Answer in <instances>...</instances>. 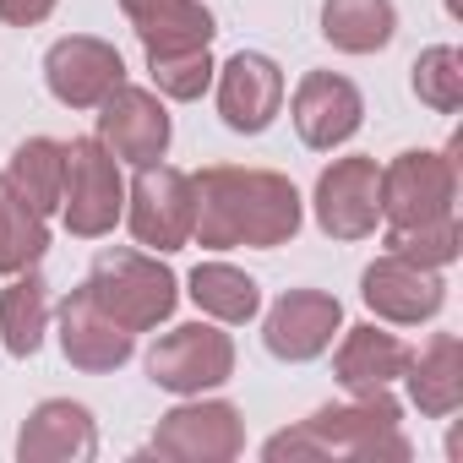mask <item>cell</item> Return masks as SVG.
<instances>
[{
    "label": "cell",
    "mask_w": 463,
    "mask_h": 463,
    "mask_svg": "<svg viewBox=\"0 0 463 463\" xmlns=\"http://www.w3.org/2000/svg\"><path fill=\"white\" fill-rule=\"evenodd\" d=\"M322 33L344 55H376L398 33V6L392 0H327L322 6Z\"/></svg>",
    "instance_id": "21"
},
{
    "label": "cell",
    "mask_w": 463,
    "mask_h": 463,
    "mask_svg": "<svg viewBox=\"0 0 463 463\" xmlns=\"http://www.w3.org/2000/svg\"><path fill=\"white\" fill-rule=\"evenodd\" d=\"M126 218H131V235L137 246L153 251H180L191 241V223H196V191L191 175L169 169V164H142L131 196H126Z\"/></svg>",
    "instance_id": "7"
},
{
    "label": "cell",
    "mask_w": 463,
    "mask_h": 463,
    "mask_svg": "<svg viewBox=\"0 0 463 463\" xmlns=\"http://www.w3.org/2000/svg\"><path fill=\"white\" fill-rule=\"evenodd\" d=\"M61 213L66 229L82 241H99L115 229V218L126 213V185H120V158L99 142V137H77L66 142V185H61Z\"/></svg>",
    "instance_id": "4"
},
{
    "label": "cell",
    "mask_w": 463,
    "mask_h": 463,
    "mask_svg": "<svg viewBox=\"0 0 463 463\" xmlns=\"http://www.w3.org/2000/svg\"><path fill=\"white\" fill-rule=\"evenodd\" d=\"M44 327H50V284L28 268V273H17V284L6 295H0V338H6V349L17 360H28V354H39Z\"/></svg>",
    "instance_id": "24"
},
{
    "label": "cell",
    "mask_w": 463,
    "mask_h": 463,
    "mask_svg": "<svg viewBox=\"0 0 463 463\" xmlns=\"http://www.w3.org/2000/svg\"><path fill=\"white\" fill-rule=\"evenodd\" d=\"M55 12V0H0V23H12V28H33Z\"/></svg>",
    "instance_id": "29"
},
{
    "label": "cell",
    "mask_w": 463,
    "mask_h": 463,
    "mask_svg": "<svg viewBox=\"0 0 463 463\" xmlns=\"http://www.w3.org/2000/svg\"><path fill=\"white\" fill-rule=\"evenodd\" d=\"M387 251H398L420 268H447L458 257V223L436 218V223H414V229H387Z\"/></svg>",
    "instance_id": "28"
},
{
    "label": "cell",
    "mask_w": 463,
    "mask_h": 463,
    "mask_svg": "<svg viewBox=\"0 0 463 463\" xmlns=\"http://www.w3.org/2000/svg\"><path fill=\"white\" fill-rule=\"evenodd\" d=\"M273 463L284 458H354V463H403L414 447L398 430V403L382 392H354V403H333L317 409L311 420H300L295 430H279L262 447Z\"/></svg>",
    "instance_id": "2"
},
{
    "label": "cell",
    "mask_w": 463,
    "mask_h": 463,
    "mask_svg": "<svg viewBox=\"0 0 463 463\" xmlns=\"http://www.w3.org/2000/svg\"><path fill=\"white\" fill-rule=\"evenodd\" d=\"M360 295H365V306L382 322H398V327H420V322H430L447 306L441 268H420V262H409L398 251H387V257H376L365 268Z\"/></svg>",
    "instance_id": "11"
},
{
    "label": "cell",
    "mask_w": 463,
    "mask_h": 463,
    "mask_svg": "<svg viewBox=\"0 0 463 463\" xmlns=\"http://www.w3.org/2000/svg\"><path fill=\"white\" fill-rule=\"evenodd\" d=\"M382 218V169L376 158H333L317 180V223L333 241H365Z\"/></svg>",
    "instance_id": "9"
},
{
    "label": "cell",
    "mask_w": 463,
    "mask_h": 463,
    "mask_svg": "<svg viewBox=\"0 0 463 463\" xmlns=\"http://www.w3.org/2000/svg\"><path fill=\"white\" fill-rule=\"evenodd\" d=\"M93 452H99L93 414L71 398H44L17 430V458L23 463H88Z\"/></svg>",
    "instance_id": "16"
},
{
    "label": "cell",
    "mask_w": 463,
    "mask_h": 463,
    "mask_svg": "<svg viewBox=\"0 0 463 463\" xmlns=\"http://www.w3.org/2000/svg\"><path fill=\"white\" fill-rule=\"evenodd\" d=\"M414 93L420 104H430L436 115H458L463 109V55L452 44H430L414 61Z\"/></svg>",
    "instance_id": "26"
},
{
    "label": "cell",
    "mask_w": 463,
    "mask_h": 463,
    "mask_svg": "<svg viewBox=\"0 0 463 463\" xmlns=\"http://www.w3.org/2000/svg\"><path fill=\"white\" fill-rule=\"evenodd\" d=\"M338 327H344V306H338V295H327V289H289V295L268 311V322H262V344H268L273 360L306 365V360L327 354V344H333Z\"/></svg>",
    "instance_id": "13"
},
{
    "label": "cell",
    "mask_w": 463,
    "mask_h": 463,
    "mask_svg": "<svg viewBox=\"0 0 463 463\" xmlns=\"http://www.w3.org/2000/svg\"><path fill=\"white\" fill-rule=\"evenodd\" d=\"M191 300L196 311H207L213 322H251L262 311V289L251 273L229 268V262H202L191 273Z\"/></svg>",
    "instance_id": "25"
},
{
    "label": "cell",
    "mask_w": 463,
    "mask_h": 463,
    "mask_svg": "<svg viewBox=\"0 0 463 463\" xmlns=\"http://www.w3.org/2000/svg\"><path fill=\"white\" fill-rule=\"evenodd\" d=\"M82 289L126 333H153L158 322L175 317V300H180L175 273L158 257H142V251H104Z\"/></svg>",
    "instance_id": "3"
},
{
    "label": "cell",
    "mask_w": 463,
    "mask_h": 463,
    "mask_svg": "<svg viewBox=\"0 0 463 463\" xmlns=\"http://www.w3.org/2000/svg\"><path fill=\"white\" fill-rule=\"evenodd\" d=\"M44 82L50 93L66 104V109H99L120 82H126V61L115 44L104 39H88V33H71V39H55L50 55H44Z\"/></svg>",
    "instance_id": "10"
},
{
    "label": "cell",
    "mask_w": 463,
    "mask_h": 463,
    "mask_svg": "<svg viewBox=\"0 0 463 463\" xmlns=\"http://www.w3.org/2000/svg\"><path fill=\"white\" fill-rule=\"evenodd\" d=\"M169 137H175V126H169V109L158 104V93H147V88H115L104 104H99V142L120 158V164H158L164 153H169Z\"/></svg>",
    "instance_id": "12"
},
{
    "label": "cell",
    "mask_w": 463,
    "mask_h": 463,
    "mask_svg": "<svg viewBox=\"0 0 463 463\" xmlns=\"http://www.w3.org/2000/svg\"><path fill=\"white\" fill-rule=\"evenodd\" d=\"M191 191H196L191 241H202L207 251H235V246L273 251L300 235V191L289 185V175L213 164L191 175Z\"/></svg>",
    "instance_id": "1"
},
{
    "label": "cell",
    "mask_w": 463,
    "mask_h": 463,
    "mask_svg": "<svg viewBox=\"0 0 463 463\" xmlns=\"http://www.w3.org/2000/svg\"><path fill=\"white\" fill-rule=\"evenodd\" d=\"M6 180L17 196H28L44 218L61 207V185H66V142H55V137H28L17 153H12V164H6Z\"/></svg>",
    "instance_id": "23"
},
{
    "label": "cell",
    "mask_w": 463,
    "mask_h": 463,
    "mask_svg": "<svg viewBox=\"0 0 463 463\" xmlns=\"http://www.w3.org/2000/svg\"><path fill=\"white\" fill-rule=\"evenodd\" d=\"M147 71H153V82H158V93H164V99L191 104V99H202V93H207V82H213V55H207V50L147 55Z\"/></svg>",
    "instance_id": "27"
},
{
    "label": "cell",
    "mask_w": 463,
    "mask_h": 463,
    "mask_svg": "<svg viewBox=\"0 0 463 463\" xmlns=\"http://www.w3.org/2000/svg\"><path fill=\"white\" fill-rule=\"evenodd\" d=\"M365 120V99L349 77L338 71H306L295 88V131L306 147L333 153L338 142H349Z\"/></svg>",
    "instance_id": "15"
},
{
    "label": "cell",
    "mask_w": 463,
    "mask_h": 463,
    "mask_svg": "<svg viewBox=\"0 0 463 463\" xmlns=\"http://www.w3.org/2000/svg\"><path fill=\"white\" fill-rule=\"evenodd\" d=\"M246 447V425L235 403H180L158 420L153 430V458H175V463H229Z\"/></svg>",
    "instance_id": "8"
},
{
    "label": "cell",
    "mask_w": 463,
    "mask_h": 463,
    "mask_svg": "<svg viewBox=\"0 0 463 463\" xmlns=\"http://www.w3.org/2000/svg\"><path fill=\"white\" fill-rule=\"evenodd\" d=\"M403 365H409V344H398L376 322L349 327V338L333 354V371H338V382L349 392H382V387H392L403 376Z\"/></svg>",
    "instance_id": "19"
},
{
    "label": "cell",
    "mask_w": 463,
    "mask_h": 463,
    "mask_svg": "<svg viewBox=\"0 0 463 463\" xmlns=\"http://www.w3.org/2000/svg\"><path fill=\"white\" fill-rule=\"evenodd\" d=\"M61 349H66V360H71L77 371L104 376V371H120V365L131 360L137 333H126L120 322H109V317L88 300V289H71L66 306H61Z\"/></svg>",
    "instance_id": "17"
},
{
    "label": "cell",
    "mask_w": 463,
    "mask_h": 463,
    "mask_svg": "<svg viewBox=\"0 0 463 463\" xmlns=\"http://www.w3.org/2000/svg\"><path fill=\"white\" fill-rule=\"evenodd\" d=\"M279 104H284V71L268 55L241 50L218 66V115L229 131H246V137L268 131Z\"/></svg>",
    "instance_id": "14"
},
{
    "label": "cell",
    "mask_w": 463,
    "mask_h": 463,
    "mask_svg": "<svg viewBox=\"0 0 463 463\" xmlns=\"http://www.w3.org/2000/svg\"><path fill=\"white\" fill-rule=\"evenodd\" d=\"M147 376H153V387H164V392L202 398L207 387H223L229 376H235V344H229V333H218V327H207V322L169 327V333L147 349Z\"/></svg>",
    "instance_id": "5"
},
{
    "label": "cell",
    "mask_w": 463,
    "mask_h": 463,
    "mask_svg": "<svg viewBox=\"0 0 463 463\" xmlns=\"http://www.w3.org/2000/svg\"><path fill=\"white\" fill-rule=\"evenodd\" d=\"M44 251H50V218L0 180V273L17 279V273L39 268Z\"/></svg>",
    "instance_id": "22"
},
{
    "label": "cell",
    "mask_w": 463,
    "mask_h": 463,
    "mask_svg": "<svg viewBox=\"0 0 463 463\" xmlns=\"http://www.w3.org/2000/svg\"><path fill=\"white\" fill-rule=\"evenodd\" d=\"M126 6V17H137V12H147V6H158V0H120Z\"/></svg>",
    "instance_id": "30"
},
{
    "label": "cell",
    "mask_w": 463,
    "mask_h": 463,
    "mask_svg": "<svg viewBox=\"0 0 463 463\" xmlns=\"http://www.w3.org/2000/svg\"><path fill=\"white\" fill-rule=\"evenodd\" d=\"M403 376H409V398L420 414H430V420L458 414V403H463V344H458V333H436L420 354H409Z\"/></svg>",
    "instance_id": "18"
},
{
    "label": "cell",
    "mask_w": 463,
    "mask_h": 463,
    "mask_svg": "<svg viewBox=\"0 0 463 463\" xmlns=\"http://www.w3.org/2000/svg\"><path fill=\"white\" fill-rule=\"evenodd\" d=\"M137 39L147 55H180V50H207L213 44V12L202 0H158V6L131 17Z\"/></svg>",
    "instance_id": "20"
},
{
    "label": "cell",
    "mask_w": 463,
    "mask_h": 463,
    "mask_svg": "<svg viewBox=\"0 0 463 463\" xmlns=\"http://www.w3.org/2000/svg\"><path fill=\"white\" fill-rule=\"evenodd\" d=\"M452 196H458V169L447 153H398L382 169V218L387 229H414V223H436L452 218Z\"/></svg>",
    "instance_id": "6"
}]
</instances>
